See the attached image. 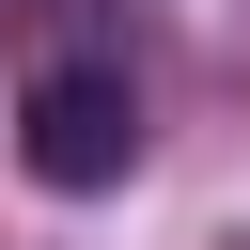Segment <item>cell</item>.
I'll return each mask as SVG.
<instances>
[{"label":"cell","instance_id":"obj_1","mask_svg":"<svg viewBox=\"0 0 250 250\" xmlns=\"http://www.w3.org/2000/svg\"><path fill=\"white\" fill-rule=\"evenodd\" d=\"M16 172L62 188V203L125 188V172H141V78H125L109 47H47L31 94H16Z\"/></svg>","mask_w":250,"mask_h":250}]
</instances>
